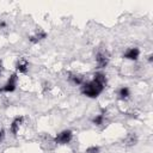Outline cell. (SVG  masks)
<instances>
[{
  "instance_id": "12",
  "label": "cell",
  "mask_w": 153,
  "mask_h": 153,
  "mask_svg": "<svg viewBox=\"0 0 153 153\" xmlns=\"http://www.w3.org/2000/svg\"><path fill=\"white\" fill-rule=\"evenodd\" d=\"M104 115L103 114H99V115H97V116H94L93 118H92V123L94 124V126H97V127H99V126H102V124H104Z\"/></svg>"
},
{
  "instance_id": "8",
  "label": "cell",
  "mask_w": 153,
  "mask_h": 153,
  "mask_svg": "<svg viewBox=\"0 0 153 153\" xmlns=\"http://www.w3.org/2000/svg\"><path fill=\"white\" fill-rule=\"evenodd\" d=\"M16 69L18 73H22V74H26L27 71H29V62L27 60L25 59H20L16 62Z\"/></svg>"
},
{
  "instance_id": "2",
  "label": "cell",
  "mask_w": 153,
  "mask_h": 153,
  "mask_svg": "<svg viewBox=\"0 0 153 153\" xmlns=\"http://www.w3.org/2000/svg\"><path fill=\"white\" fill-rule=\"evenodd\" d=\"M17 82H18V75H17V73H12L11 76L5 82V85L0 88V92H5V93L14 92L16 88H17Z\"/></svg>"
},
{
  "instance_id": "1",
  "label": "cell",
  "mask_w": 153,
  "mask_h": 153,
  "mask_svg": "<svg viewBox=\"0 0 153 153\" xmlns=\"http://www.w3.org/2000/svg\"><path fill=\"white\" fill-rule=\"evenodd\" d=\"M104 88H105V85L104 84H102V82L92 79L90 81L84 82L81 85L80 91H81V93L84 96H86L88 98H97L104 91Z\"/></svg>"
},
{
  "instance_id": "11",
  "label": "cell",
  "mask_w": 153,
  "mask_h": 153,
  "mask_svg": "<svg viewBox=\"0 0 153 153\" xmlns=\"http://www.w3.org/2000/svg\"><path fill=\"white\" fill-rule=\"evenodd\" d=\"M117 96H118L120 99L126 100V99H128V98L130 97V90H129L127 86H122L121 88H118V91H117Z\"/></svg>"
},
{
  "instance_id": "6",
  "label": "cell",
  "mask_w": 153,
  "mask_h": 153,
  "mask_svg": "<svg viewBox=\"0 0 153 153\" xmlns=\"http://www.w3.org/2000/svg\"><path fill=\"white\" fill-rule=\"evenodd\" d=\"M23 122H24V116H17V117L13 118L12 123L10 124V130L13 135H17V133L19 131V128L23 124Z\"/></svg>"
},
{
  "instance_id": "13",
  "label": "cell",
  "mask_w": 153,
  "mask_h": 153,
  "mask_svg": "<svg viewBox=\"0 0 153 153\" xmlns=\"http://www.w3.org/2000/svg\"><path fill=\"white\" fill-rule=\"evenodd\" d=\"M99 152H100V147L99 146H90L85 151V153H99Z\"/></svg>"
},
{
  "instance_id": "15",
  "label": "cell",
  "mask_w": 153,
  "mask_h": 153,
  "mask_svg": "<svg viewBox=\"0 0 153 153\" xmlns=\"http://www.w3.org/2000/svg\"><path fill=\"white\" fill-rule=\"evenodd\" d=\"M2 72H4V65H2V61L0 60V76L2 75Z\"/></svg>"
},
{
  "instance_id": "9",
  "label": "cell",
  "mask_w": 153,
  "mask_h": 153,
  "mask_svg": "<svg viewBox=\"0 0 153 153\" xmlns=\"http://www.w3.org/2000/svg\"><path fill=\"white\" fill-rule=\"evenodd\" d=\"M137 135L135 133H128L126 135V137L123 139V145L127 146V147H130V146H135L137 143Z\"/></svg>"
},
{
  "instance_id": "7",
  "label": "cell",
  "mask_w": 153,
  "mask_h": 153,
  "mask_svg": "<svg viewBox=\"0 0 153 153\" xmlns=\"http://www.w3.org/2000/svg\"><path fill=\"white\" fill-rule=\"evenodd\" d=\"M45 38H47V32L43 31L42 29H39V30H37L33 35H31V36L29 37V41H30L31 43H39V42H42V41L45 39Z\"/></svg>"
},
{
  "instance_id": "14",
  "label": "cell",
  "mask_w": 153,
  "mask_h": 153,
  "mask_svg": "<svg viewBox=\"0 0 153 153\" xmlns=\"http://www.w3.org/2000/svg\"><path fill=\"white\" fill-rule=\"evenodd\" d=\"M4 139H5V131H4V129L0 128V142H2Z\"/></svg>"
},
{
  "instance_id": "10",
  "label": "cell",
  "mask_w": 153,
  "mask_h": 153,
  "mask_svg": "<svg viewBox=\"0 0 153 153\" xmlns=\"http://www.w3.org/2000/svg\"><path fill=\"white\" fill-rule=\"evenodd\" d=\"M68 80H69L72 84L76 85V86H80V85H82V84L85 82V81H84V76L80 75V74H76V73H69V74H68Z\"/></svg>"
},
{
  "instance_id": "3",
  "label": "cell",
  "mask_w": 153,
  "mask_h": 153,
  "mask_svg": "<svg viewBox=\"0 0 153 153\" xmlns=\"http://www.w3.org/2000/svg\"><path fill=\"white\" fill-rule=\"evenodd\" d=\"M72 139H73V133H72V130L65 129V130L60 131V133L55 136L54 142L57 143V145H67V143H69V142L72 141Z\"/></svg>"
},
{
  "instance_id": "16",
  "label": "cell",
  "mask_w": 153,
  "mask_h": 153,
  "mask_svg": "<svg viewBox=\"0 0 153 153\" xmlns=\"http://www.w3.org/2000/svg\"><path fill=\"white\" fill-rule=\"evenodd\" d=\"M152 57H153V55H152V54H149V55H148V61H149V62H152V60H153Z\"/></svg>"
},
{
  "instance_id": "4",
  "label": "cell",
  "mask_w": 153,
  "mask_h": 153,
  "mask_svg": "<svg viewBox=\"0 0 153 153\" xmlns=\"http://www.w3.org/2000/svg\"><path fill=\"white\" fill-rule=\"evenodd\" d=\"M109 54L106 50H99L97 54H96V63L98 66V68H105L109 63Z\"/></svg>"
},
{
  "instance_id": "5",
  "label": "cell",
  "mask_w": 153,
  "mask_h": 153,
  "mask_svg": "<svg viewBox=\"0 0 153 153\" xmlns=\"http://www.w3.org/2000/svg\"><path fill=\"white\" fill-rule=\"evenodd\" d=\"M123 59H127V60H131V61H136L140 56V50L139 48L136 47H131V48H128L124 53H123Z\"/></svg>"
}]
</instances>
